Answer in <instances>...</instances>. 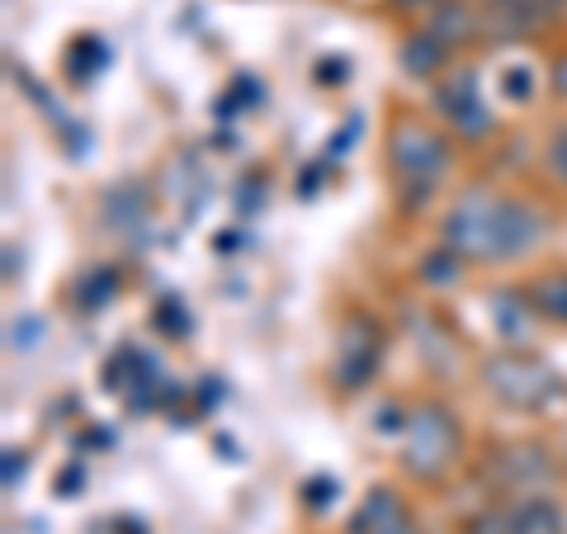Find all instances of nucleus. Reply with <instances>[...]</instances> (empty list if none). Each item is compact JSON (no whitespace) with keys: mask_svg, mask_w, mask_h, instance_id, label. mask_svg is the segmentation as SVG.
Listing matches in <instances>:
<instances>
[{"mask_svg":"<svg viewBox=\"0 0 567 534\" xmlns=\"http://www.w3.org/2000/svg\"><path fill=\"white\" fill-rule=\"evenodd\" d=\"M535 308L554 322H567V275H554V279H539L535 284Z\"/></svg>","mask_w":567,"mask_h":534,"instance_id":"1a4fd4ad","label":"nucleus"},{"mask_svg":"<svg viewBox=\"0 0 567 534\" xmlns=\"http://www.w3.org/2000/svg\"><path fill=\"white\" fill-rule=\"evenodd\" d=\"M548 166H554L563 181H567V129H558L554 142H548Z\"/></svg>","mask_w":567,"mask_h":534,"instance_id":"9d476101","label":"nucleus"},{"mask_svg":"<svg viewBox=\"0 0 567 534\" xmlns=\"http://www.w3.org/2000/svg\"><path fill=\"white\" fill-rule=\"evenodd\" d=\"M548 233L544 213L516 199H496V194L473 189L454 204L445 218V246L464 260H506V256H525L529 246Z\"/></svg>","mask_w":567,"mask_h":534,"instance_id":"f257e3e1","label":"nucleus"},{"mask_svg":"<svg viewBox=\"0 0 567 534\" xmlns=\"http://www.w3.org/2000/svg\"><path fill=\"white\" fill-rule=\"evenodd\" d=\"M511 534H563V515L558 506H548V502H520L516 511H511V521H506Z\"/></svg>","mask_w":567,"mask_h":534,"instance_id":"0eeeda50","label":"nucleus"},{"mask_svg":"<svg viewBox=\"0 0 567 534\" xmlns=\"http://www.w3.org/2000/svg\"><path fill=\"white\" fill-rule=\"evenodd\" d=\"M406 6H425V0H406Z\"/></svg>","mask_w":567,"mask_h":534,"instance_id":"f8f14e48","label":"nucleus"},{"mask_svg":"<svg viewBox=\"0 0 567 534\" xmlns=\"http://www.w3.org/2000/svg\"><path fill=\"white\" fill-rule=\"evenodd\" d=\"M440 58H445V48L435 43V33H425V39H412V43L402 48V62H406V71H412V76H435Z\"/></svg>","mask_w":567,"mask_h":534,"instance_id":"6e6552de","label":"nucleus"},{"mask_svg":"<svg viewBox=\"0 0 567 534\" xmlns=\"http://www.w3.org/2000/svg\"><path fill=\"white\" fill-rule=\"evenodd\" d=\"M487 388L511 407H539L558 388V379L554 369L529 360V355H502V360L487 364Z\"/></svg>","mask_w":567,"mask_h":534,"instance_id":"7ed1b4c3","label":"nucleus"},{"mask_svg":"<svg viewBox=\"0 0 567 534\" xmlns=\"http://www.w3.org/2000/svg\"><path fill=\"white\" fill-rule=\"evenodd\" d=\"M554 85H558V91L567 95V58H563V62H558V71H554Z\"/></svg>","mask_w":567,"mask_h":534,"instance_id":"9b49d317","label":"nucleus"},{"mask_svg":"<svg viewBox=\"0 0 567 534\" xmlns=\"http://www.w3.org/2000/svg\"><path fill=\"white\" fill-rule=\"evenodd\" d=\"M458 454V425L445 407H425L412 417V431H406V469L416 477H435L454 464Z\"/></svg>","mask_w":567,"mask_h":534,"instance_id":"f03ea898","label":"nucleus"},{"mask_svg":"<svg viewBox=\"0 0 567 534\" xmlns=\"http://www.w3.org/2000/svg\"><path fill=\"white\" fill-rule=\"evenodd\" d=\"M445 142L435 133H425L421 123H402L393 129V166L406 185H431L440 171H445Z\"/></svg>","mask_w":567,"mask_h":534,"instance_id":"20e7f679","label":"nucleus"},{"mask_svg":"<svg viewBox=\"0 0 567 534\" xmlns=\"http://www.w3.org/2000/svg\"><path fill=\"white\" fill-rule=\"evenodd\" d=\"M354 534H412V530H406V515L398 506V496L379 487L360 506V515H354Z\"/></svg>","mask_w":567,"mask_h":534,"instance_id":"423d86ee","label":"nucleus"},{"mask_svg":"<svg viewBox=\"0 0 567 534\" xmlns=\"http://www.w3.org/2000/svg\"><path fill=\"white\" fill-rule=\"evenodd\" d=\"M440 110H445V119L454 123V129H464L473 137H483L492 129V114H487V104L477 100V76L473 71H454L450 81H440Z\"/></svg>","mask_w":567,"mask_h":534,"instance_id":"39448f33","label":"nucleus"}]
</instances>
